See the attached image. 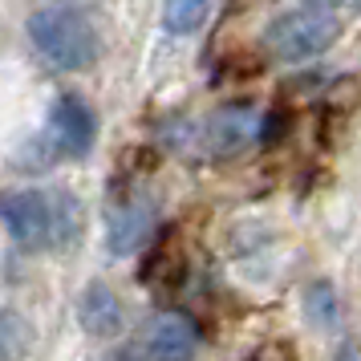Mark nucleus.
<instances>
[{
  "label": "nucleus",
  "mask_w": 361,
  "mask_h": 361,
  "mask_svg": "<svg viewBox=\"0 0 361 361\" xmlns=\"http://www.w3.org/2000/svg\"><path fill=\"white\" fill-rule=\"evenodd\" d=\"M94 134H98V122L90 114V106L82 98H57L53 102V114H49V138L66 154H85L94 147Z\"/></svg>",
  "instance_id": "nucleus-5"
},
{
  "label": "nucleus",
  "mask_w": 361,
  "mask_h": 361,
  "mask_svg": "<svg viewBox=\"0 0 361 361\" xmlns=\"http://www.w3.org/2000/svg\"><path fill=\"white\" fill-rule=\"evenodd\" d=\"M150 224H154V212H150V203H126V207H118L114 219H110V235H106V244H110V252H118V256H126V252H134V247L147 240Z\"/></svg>",
  "instance_id": "nucleus-8"
},
{
  "label": "nucleus",
  "mask_w": 361,
  "mask_h": 361,
  "mask_svg": "<svg viewBox=\"0 0 361 361\" xmlns=\"http://www.w3.org/2000/svg\"><path fill=\"white\" fill-rule=\"evenodd\" d=\"M309 8H317V13H333V8H341L345 0H305Z\"/></svg>",
  "instance_id": "nucleus-13"
},
{
  "label": "nucleus",
  "mask_w": 361,
  "mask_h": 361,
  "mask_svg": "<svg viewBox=\"0 0 361 361\" xmlns=\"http://www.w3.org/2000/svg\"><path fill=\"white\" fill-rule=\"evenodd\" d=\"M199 349V325L187 312H159L142 333L147 361H191Z\"/></svg>",
  "instance_id": "nucleus-4"
},
{
  "label": "nucleus",
  "mask_w": 361,
  "mask_h": 361,
  "mask_svg": "<svg viewBox=\"0 0 361 361\" xmlns=\"http://www.w3.org/2000/svg\"><path fill=\"white\" fill-rule=\"evenodd\" d=\"M337 37H341V25L329 13L296 8V13H284V17L272 20L264 41H268V53L280 57V61H305V57L325 53Z\"/></svg>",
  "instance_id": "nucleus-2"
},
{
  "label": "nucleus",
  "mask_w": 361,
  "mask_h": 361,
  "mask_svg": "<svg viewBox=\"0 0 361 361\" xmlns=\"http://www.w3.org/2000/svg\"><path fill=\"white\" fill-rule=\"evenodd\" d=\"M0 224L20 247H45L57 231V207L41 191H4L0 195Z\"/></svg>",
  "instance_id": "nucleus-3"
},
{
  "label": "nucleus",
  "mask_w": 361,
  "mask_h": 361,
  "mask_svg": "<svg viewBox=\"0 0 361 361\" xmlns=\"http://www.w3.org/2000/svg\"><path fill=\"white\" fill-rule=\"evenodd\" d=\"M333 312H337V296L329 293V284H317V288L309 293V317L317 321V325H329Z\"/></svg>",
  "instance_id": "nucleus-10"
},
{
  "label": "nucleus",
  "mask_w": 361,
  "mask_h": 361,
  "mask_svg": "<svg viewBox=\"0 0 361 361\" xmlns=\"http://www.w3.org/2000/svg\"><path fill=\"white\" fill-rule=\"evenodd\" d=\"M29 41L61 73H78V69H90L98 61V33H94V25L78 8H66V4L37 8L29 17Z\"/></svg>",
  "instance_id": "nucleus-1"
},
{
  "label": "nucleus",
  "mask_w": 361,
  "mask_h": 361,
  "mask_svg": "<svg viewBox=\"0 0 361 361\" xmlns=\"http://www.w3.org/2000/svg\"><path fill=\"white\" fill-rule=\"evenodd\" d=\"M13 337H17V321H13V317H0V361H13V357H17V345H13Z\"/></svg>",
  "instance_id": "nucleus-11"
},
{
  "label": "nucleus",
  "mask_w": 361,
  "mask_h": 361,
  "mask_svg": "<svg viewBox=\"0 0 361 361\" xmlns=\"http://www.w3.org/2000/svg\"><path fill=\"white\" fill-rule=\"evenodd\" d=\"M252 361H296V357L284 341H272V345H260V349L252 353Z\"/></svg>",
  "instance_id": "nucleus-12"
},
{
  "label": "nucleus",
  "mask_w": 361,
  "mask_h": 361,
  "mask_svg": "<svg viewBox=\"0 0 361 361\" xmlns=\"http://www.w3.org/2000/svg\"><path fill=\"white\" fill-rule=\"evenodd\" d=\"M212 17V0H166L163 4V25L175 37L199 33Z\"/></svg>",
  "instance_id": "nucleus-9"
},
{
  "label": "nucleus",
  "mask_w": 361,
  "mask_h": 361,
  "mask_svg": "<svg viewBox=\"0 0 361 361\" xmlns=\"http://www.w3.org/2000/svg\"><path fill=\"white\" fill-rule=\"evenodd\" d=\"M78 321L85 325V333H94V337H114L122 333V305H118V296L106 288V284H90L78 300Z\"/></svg>",
  "instance_id": "nucleus-7"
},
{
  "label": "nucleus",
  "mask_w": 361,
  "mask_h": 361,
  "mask_svg": "<svg viewBox=\"0 0 361 361\" xmlns=\"http://www.w3.org/2000/svg\"><path fill=\"white\" fill-rule=\"evenodd\" d=\"M252 134H256V114H252V106L235 102V106H224V110H215L207 118L203 147L212 154H219V159H228V154H240L252 142Z\"/></svg>",
  "instance_id": "nucleus-6"
}]
</instances>
